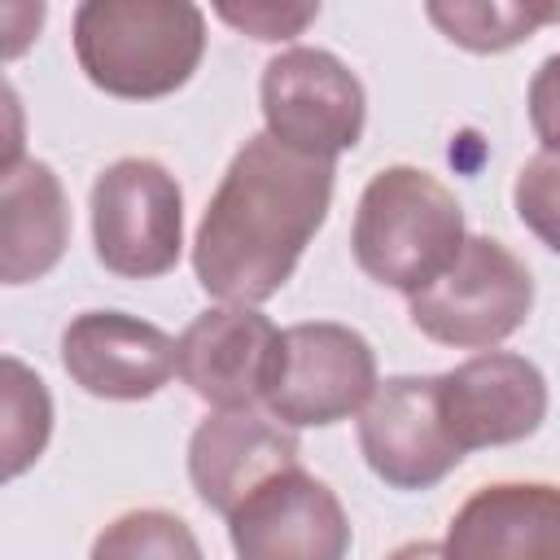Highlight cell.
<instances>
[{"label":"cell","instance_id":"cell-18","mask_svg":"<svg viewBox=\"0 0 560 560\" xmlns=\"http://www.w3.org/2000/svg\"><path fill=\"white\" fill-rule=\"evenodd\" d=\"M88 560H206V556L188 521L162 508H140L109 521L96 534Z\"/></svg>","mask_w":560,"mask_h":560},{"label":"cell","instance_id":"cell-15","mask_svg":"<svg viewBox=\"0 0 560 560\" xmlns=\"http://www.w3.org/2000/svg\"><path fill=\"white\" fill-rule=\"evenodd\" d=\"M70 241V206L48 162L22 158L0 171V280L26 284L48 276Z\"/></svg>","mask_w":560,"mask_h":560},{"label":"cell","instance_id":"cell-14","mask_svg":"<svg viewBox=\"0 0 560 560\" xmlns=\"http://www.w3.org/2000/svg\"><path fill=\"white\" fill-rule=\"evenodd\" d=\"M298 464V438L280 420L249 411H214L188 438V477L206 508L232 516L267 477Z\"/></svg>","mask_w":560,"mask_h":560},{"label":"cell","instance_id":"cell-19","mask_svg":"<svg viewBox=\"0 0 560 560\" xmlns=\"http://www.w3.org/2000/svg\"><path fill=\"white\" fill-rule=\"evenodd\" d=\"M512 206L521 223L560 254V153H534L512 184Z\"/></svg>","mask_w":560,"mask_h":560},{"label":"cell","instance_id":"cell-3","mask_svg":"<svg viewBox=\"0 0 560 560\" xmlns=\"http://www.w3.org/2000/svg\"><path fill=\"white\" fill-rule=\"evenodd\" d=\"M464 210L455 192L420 166H385L368 179L350 249L363 276L416 298L464 249Z\"/></svg>","mask_w":560,"mask_h":560},{"label":"cell","instance_id":"cell-12","mask_svg":"<svg viewBox=\"0 0 560 560\" xmlns=\"http://www.w3.org/2000/svg\"><path fill=\"white\" fill-rule=\"evenodd\" d=\"M276 337V324L254 306L201 311L175 341V372L201 402L249 411L262 398Z\"/></svg>","mask_w":560,"mask_h":560},{"label":"cell","instance_id":"cell-9","mask_svg":"<svg viewBox=\"0 0 560 560\" xmlns=\"http://www.w3.org/2000/svg\"><path fill=\"white\" fill-rule=\"evenodd\" d=\"M359 451L394 490H429L459 468L464 451L446 433L438 376H389L359 416Z\"/></svg>","mask_w":560,"mask_h":560},{"label":"cell","instance_id":"cell-23","mask_svg":"<svg viewBox=\"0 0 560 560\" xmlns=\"http://www.w3.org/2000/svg\"><path fill=\"white\" fill-rule=\"evenodd\" d=\"M385 560H442V547H438V542H424V538H416V542H402V547H394Z\"/></svg>","mask_w":560,"mask_h":560},{"label":"cell","instance_id":"cell-7","mask_svg":"<svg viewBox=\"0 0 560 560\" xmlns=\"http://www.w3.org/2000/svg\"><path fill=\"white\" fill-rule=\"evenodd\" d=\"M262 122L267 136L302 158L332 162L363 136V83L324 48H289L262 66Z\"/></svg>","mask_w":560,"mask_h":560},{"label":"cell","instance_id":"cell-8","mask_svg":"<svg viewBox=\"0 0 560 560\" xmlns=\"http://www.w3.org/2000/svg\"><path fill=\"white\" fill-rule=\"evenodd\" d=\"M228 538L236 560H346L350 516L319 477L293 464L228 516Z\"/></svg>","mask_w":560,"mask_h":560},{"label":"cell","instance_id":"cell-21","mask_svg":"<svg viewBox=\"0 0 560 560\" xmlns=\"http://www.w3.org/2000/svg\"><path fill=\"white\" fill-rule=\"evenodd\" d=\"M529 122L542 153H560V52H551L529 79Z\"/></svg>","mask_w":560,"mask_h":560},{"label":"cell","instance_id":"cell-2","mask_svg":"<svg viewBox=\"0 0 560 560\" xmlns=\"http://www.w3.org/2000/svg\"><path fill=\"white\" fill-rule=\"evenodd\" d=\"M206 52V13L188 0H88L74 9L83 74L122 101L184 88Z\"/></svg>","mask_w":560,"mask_h":560},{"label":"cell","instance_id":"cell-5","mask_svg":"<svg viewBox=\"0 0 560 560\" xmlns=\"http://www.w3.org/2000/svg\"><path fill=\"white\" fill-rule=\"evenodd\" d=\"M534 311L529 267L494 236H468L459 258L411 298V324L455 350H486L512 337Z\"/></svg>","mask_w":560,"mask_h":560},{"label":"cell","instance_id":"cell-4","mask_svg":"<svg viewBox=\"0 0 560 560\" xmlns=\"http://www.w3.org/2000/svg\"><path fill=\"white\" fill-rule=\"evenodd\" d=\"M376 354L363 332L328 319L293 324L276 337L262 402L284 429H324L368 407Z\"/></svg>","mask_w":560,"mask_h":560},{"label":"cell","instance_id":"cell-10","mask_svg":"<svg viewBox=\"0 0 560 560\" xmlns=\"http://www.w3.org/2000/svg\"><path fill=\"white\" fill-rule=\"evenodd\" d=\"M438 407L464 455L477 446H508L542 424L547 381L525 354L486 350L438 376Z\"/></svg>","mask_w":560,"mask_h":560},{"label":"cell","instance_id":"cell-1","mask_svg":"<svg viewBox=\"0 0 560 560\" xmlns=\"http://www.w3.org/2000/svg\"><path fill=\"white\" fill-rule=\"evenodd\" d=\"M332 162L302 158L267 131L228 162L192 241V271L223 306H258L293 276L328 219Z\"/></svg>","mask_w":560,"mask_h":560},{"label":"cell","instance_id":"cell-20","mask_svg":"<svg viewBox=\"0 0 560 560\" xmlns=\"http://www.w3.org/2000/svg\"><path fill=\"white\" fill-rule=\"evenodd\" d=\"M214 13H219L228 26L254 35V39L276 44V39L302 35V31L319 18V4H219Z\"/></svg>","mask_w":560,"mask_h":560},{"label":"cell","instance_id":"cell-17","mask_svg":"<svg viewBox=\"0 0 560 560\" xmlns=\"http://www.w3.org/2000/svg\"><path fill=\"white\" fill-rule=\"evenodd\" d=\"M0 376H4V477H18L48 446L52 398H48L44 381L13 354H4Z\"/></svg>","mask_w":560,"mask_h":560},{"label":"cell","instance_id":"cell-6","mask_svg":"<svg viewBox=\"0 0 560 560\" xmlns=\"http://www.w3.org/2000/svg\"><path fill=\"white\" fill-rule=\"evenodd\" d=\"M96 262L127 280L166 276L184 249V192L153 158H118L92 179Z\"/></svg>","mask_w":560,"mask_h":560},{"label":"cell","instance_id":"cell-16","mask_svg":"<svg viewBox=\"0 0 560 560\" xmlns=\"http://www.w3.org/2000/svg\"><path fill=\"white\" fill-rule=\"evenodd\" d=\"M429 22L468 52H508L542 22H560L556 4H424Z\"/></svg>","mask_w":560,"mask_h":560},{"label":"cell","instance_id":"cell-11","mask_svg":"<svg viewBox=\"0 0 560 560\" xmlns=\"http://www.w3.org/2000/svg\"><path fill=\"white\" fill-rule=\"evenodd\" d=\"M61 363L92 398H153L175 372V341L122 311H83L61 332Z\"/></svg>","mask_w":560,"mask_h":560},{"label":"cell","instance_id":"cell-13","mask_svg":"<svg viewBox=\"0 0 560 560\" xmlns=\"http://www.w3.org/2000/svg\"><path fill=\"white\" fill-rule=\"evenodd\" d=\"M442 560H560V486H481L451 516Z\"/></svg>","mask_w":560,"mask_h":560},{"label":"cell","instance_id":"cell-22","mask_svg":"<svg viewBox=\"0 0 560 560\" xmlns=\"http://www.w3.org/2000/svg\"><path fill=\"white\" fill-rule=\"evenodd\" d=\"M0 18H9V22H13V18H18V4H4V13H0ZM22 18H26L31 26H39V22H44V4H26V9H22ZM22 48H26V35H18V31H13V35L4 39V57H18Z\"/></svg>","mask_w":560,"mask_h":560}]
</instances>
